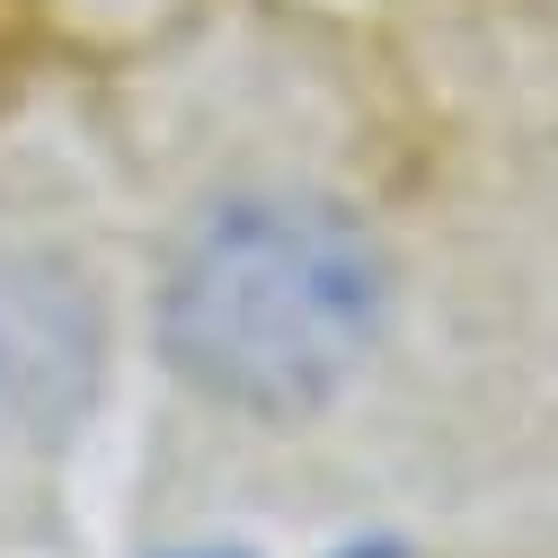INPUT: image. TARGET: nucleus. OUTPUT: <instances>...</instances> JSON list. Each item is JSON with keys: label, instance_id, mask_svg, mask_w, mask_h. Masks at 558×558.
I'll return each mask as SVG.
<instances>
[{"label": "nucleus", "instance_id": "nucleus-1", "mask_svg": "<svg viewBox=\"0 0 558 558\" xmlns=\"http://www.w3.org/2000/svg\"><path fill=\"white\" fill-rule=\"evenodd\" d=\"M390 275L355 214L319 195H240L204 214L160 284V355L214 408L311 416L381 337Z\"/></svg>", "mask_w": 558, "mask_h": 558}, {"label": "nucleus", "instance_id": "nucleus-2", "mask_svg": "<svg viewBox=\"0 0 558 558\" xmlns=\"http://www.w3.org/2000/svg\"><path fill=\"white\" fill-rule=\"evenodd\" d=\"M107 364L89 275L62 257H0V444H53L81 426Z\"/></svg>", "mask_w": 558, "mask_h": 558}, {"label": "nucleus", "instance_id": "nucleus-3", "mask_svg": "<svg viewBox=\"0 0 558 558\" xmlns=\"http://www.w3.org/2000/svg\"><path fill=\"white\" fill-rule=\"evenodd\" d=\"M178 558H248V549H178Z\"/></svg>", "mask_w": 558, "mask_h": 558}]
</instances>
